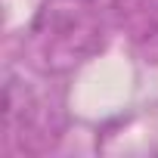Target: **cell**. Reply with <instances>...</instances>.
<instances>
[]
</instances>
